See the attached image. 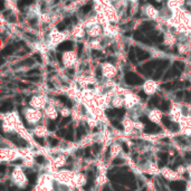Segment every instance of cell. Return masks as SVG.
Wrapping results in <instances>:
<instances>
[{"label": "cell", "instance_id": "37", "mask_svg": "<svg viewBox=\"0 0 191 191\" xmlns=\"http://www.w3.org/2000/svg\"><path fill=\"white\" fill-rule=\"evenodd\" d=\"M34 140H35V142H37V143L39 144V145H41V146H45V144H46L45 137H39V136H36V135H34Z\"/></svg>", "mask_w": 191, "mask_h": 191}, {"label": "cell", "instance_id": "38", "mask_svg": "<svg viewBox=\"0 0 191 191\" xmlns=\"http://www.w3.org/2000/svg\"><path fill=\"white\" fill-rule=\"evenodd\" d=\"M113 190H114V191H126L125 188H124L122 184H120V183H114V182H113Z\"/></svg>", "mask_w": 191, "mask_h": 191}, {"label": "cell", "instance_id": "36", "mask_svg": "<svg viewBox=\"0 0 191 191\" xmlns=\"http://www.w3.org/2000/svg\"><path fill=\"white\" fill-rule=\"evenodd\" d=\"M92 152H93L92 147H89V146L85 147V149H84V157H85V159H90V157H92Z\"/></svg>", "mask_w": 191, "mask_h": 191}, {"label": "cell", "instance_id": "8", "mask_svg": "<svg viewBox=\"0 0 191 191\" xmlns=\"http://www.w3.org/2000/svg\"><path fill=\"white\" fill-rule=\"evenodd\" d=\"M29 105L36 110H45L47 104V98L44 95H34L29 99Z\"/></svg>", "mask_w": 191, "mask_h": 191}, {"label": "cell", "instance_id": "29", "mask_svg": "<svg viewBox=\"0 0 191 191\" xmlns=\"http://www.w3.org/2000/svg\"><path fill=\"white\" fill-rule=\"evenodd\" d=\"M159 107L162 112H169V111L171 110V103L169 102V101H161Z\"/></svg>", "mask_w": 191, "mask_h": 191}, {"label": "cell", "instance_id": "1", "mask_svg": "<svg viewBox=\"0 0 191 191\" xmlns=\"http://www.w3.org/2000/svg\"><path fill=\"white\" fill-rule=\"evenodd\" d=\"M78 59H79V57H78V54L76 53V50L64 52L62 53V62H60V65L65 69L74 68V66L78 63L77 62Z\"/></svg>", "mask_w": 191, "mask_h": 191}, {"label": "cell", "instance_id": "34", "mask_svg": "<svg viewBox=\"0 0 191 191\" xmlns=\"http://www.w3.org/2000/svg\"><path fill=\"white\" fill-rule=\"evenodd\" d=\"M47 141H48L49 145L52 147H55L56 145H58V144H59V141H58V139H56V137L48 136V137H47Z\"/></svg>", "mask_w": 191, "mask_h": 191}, {"label": "cell", "instance_id": "5", "mask_svg": "<svg viewBox=\"0 0 191 191\" xmlns=\"http://www.w3.org/2000/svg\"><path fill=\"white\" fill-rule=\"evenodd\" d=\"M123 79H124V83L129 86H140V85H143L144 82H145L140 75H137L136 73L131 72V70L124 74Z\"/></svg>", "mask_w": 191, "mask_h": 191}, {"label": "cell", "instance_id": "15", "mask_svg": "<svg viewBox=\"0 0 191 191\" xmlns=\"http://www.w3.org/2000/svg\"><path fill=\"white\" fill-rule=\"evenodd\" d=\"M143 132L146 134H150V135H155V134L162 133L163 130L161 129V126H159L156 123H153L150 121L147 124H145V127H144Z\"/></svg>", "mask_w": 191, "mask_h": 191}, {"label": "cell", "instance_id": "40", "mask_svg": "<svg viewBox=\"0 0 191 191\" xmlns=\"http://www.w3.org/2000/svg\"><path fill=\"white\" fill-rule=\"evenodd\" d=\"M102 191H114V190H113V188H111V187L109 186V184H104Z\"/></svg>", "mask_w": 191, "mask_h": 191}, {"label": "cell", "instance_id": "21", "mask_svg": "<svg viewBox=\"0 0 191 191\" xmlns=\"http://www.w3.org/2000/svg\"><path fill=\"white\" fill-rule=\"evenodd\" d=\"M53 191H72V189L67 183H63L56 180L53 181Z\"/></svg>", "mask_w": 191, "mask_h": 191}, {"label": "cell", "instance_id": "30", "mask_svg": "<svg viewBox=\"0 0 191 191\" xmlns=\"http://www.w3.org/2000/svg\"><path fill=\"white\" fill-rule=\"evenodd\" d=\"M35 162L38 164V165H46L45 163H48L46 160L45 155H40V154H38V155H35Z\"/></svg>", "mask_w": 191, "mask_h": 191}, {"label": "cell", "instance_id": "32", "mask_svg": "<svg viewBox=\"0 0 191 191\" xmlns=\"http://www.w3.org/2000/svg\"><path fill=\"white\" fill-rule=\"evenodd\" d=\"M60 114L63 115V117H69L70 114H72V111H70L69 107L67 106H63L62 110H60Z\"/></svg>", "mask_w": 191, "mask_h": 191}, {"label": "cell", "instance_id": "18", "mask_svg": "<svg viewBox=\"0 0 191 191\" xmlns=\"http://www.w3.org/2000/svg\"><path fill=\"white\" fill-rule=\"evenodd\" d=\"M169 188L171 191H187L188 184L183 180H177V181H171L169 183Z\"/></svg>", "mask_w": 191, "mask_h": 191}, {"label": "cell", "instance_id": "28", "mask_svg": "<svg viewBox=\"0 0 191 191\" xmlns=\"http://www.w3.org/2000/svg\"><path fill=\"white\" fill-rule=\"evenodd\" d=\"M74 182H76L77 187H84L86 184V182H87L86 177L84 176V174H77V176H75Z\"/></svg>", "mask_w": 191, "mask_h": 191}, {"label": "cell", "instance_id": "10", "mask_svg": "<svg viewBox=\"0 0 191 191\" xmlns=\"http://www.w3.org/2000/svg\"><path fill=\"white\" fill-rule=\"evenodd\" d=\"M142 90L144 93L146 94L147 96H153L155 95L156 90H157V84H156V80L154 79H146L144 84L142 85Z\"/></svg>", "mask_w": 191, "mask_h": 191}, {"label": "cell", "instance_id": "26", "mask_svg": "<svg viewBox=\"0 0 191 191\" xmlns=\"http://www.w3.org/2000/svg\"><path fill=\"white\" fill-rule=\"evenodd\" d=\"M34 133H35L36 136H39V137H45L46 133H47V127L43 126V125H38V126H35V129L32 130Z\"/></svg>", "mask_w": 191, "mask_h": 191}, {"label": "cell", "instance_id": "33", "mask_svg": "<svg viewBox=\"0 0 191 191\" xmlns=\"http://www.w3.org/2000/svg\"><path fill=\"white\" fill-rule=\"evenodd\" d=\"M92 150H93L94 154H98L101 152V150H102V143H101V142H95L93 144V146H92Z\"/></svg>", "mask_w": 191, "mask_h": 191}, {"label": "cell", "instance_id": "41", "mask_svg": "<svg viewBox=\"0 0 191 191\" xmlns=\"http://www.w3.org/2000/svg\"><path fill=\"white\" fill-rule=\"evenodd\" d=\"M187 168H188V173H189V176H190V178H191V164H189V165H188Z\"/></svg>", "mask_w": 191, "mask_h": 191}, {"label": "cell", "instance_id": "24", "mask_svg": "<svg viewBox=\"0 0 191 191\" xmlns=\"http://www.w3.org/2000/svg\"><path fill=\"white\" fill-rule=\"evenodd\" d=\"M109 149H110V154H111V156L116 157V156L120 155L121 151H122V146H121L120 144H117V143H114V144H112V145L109 147Z\"/></svg>", "mask_w": 191, "mask_h": 191}, {"label": "cell", "instance_id": "27", "mask_svg": "<svg viewBox=\"0 0 191 191\" xmlns=\"http://www.w3.org/2000/svg\"><path fill=\"white\" fill-rule=\"evenodd\" d=\"M181 114L183 117H191V105L190 104H182L180 105Z\"/></svg>", "mask_w": 191, "mask_h": 191}, {"label": "cell", "instance_id": "25", "mask_svg": "<svg viewBox=\"0 0 191 191\" xmlns=\"http://www.w3.org/2000/svg\"><path fill=\"white\" fill-rule=\"evenodd\" d=\"M74 137H76V129H74L72 124H69L68 127H67V132L65 135V140L66 141H74Z\"/></svg>", "mask_w": 191, "mask_h": 191}, {"label": "cell", "instance_id": "19", "mask_svg": "<svg viewBox=\"0 0 191 191\" xmlns=\"http://www.w3.org/2000/svg\"><path fill=\"white\" fill-rule=\"evenodd\" d=\"M147 116H149V120L151 122L153 123H160L162 121V117H163V114H162V111L161 110H157V109H153L151 110L149 113H147Z\"/></svg>", "mask_w": 191, "mask_h": 191}, {"label": "cell", "instance_id": "11", "mask_svg": "<svg viewBox=\"0 0 191 191\" xmlns=\"http://www.w3.org/2000/svg\"><path fill=\"white\" fill-rule=\"evenodd\" d=\"M74 179H75V177H74V174L72 171L69 170H65L64 169L63 171H59V172H57V180L59 181V182H63V183H70L73 182Z\"/></svg>", "mask_w": 191, "mask_h": 191}, {"label": "cell", "instance_id": "16", "mask_svg": "<svg viewBox=\"0 0 191 191\" xmlns=\"http://www.w3.org/2000/svg\"><path fill=\"white\" fill-rule=\"evenodd\" d=\"M44 111H45V116L49 121H57V119H58V111H57V107L54 104H48Z\"/></svg>", "mask_w": 191, "mask_h": 191}, {"label": "cell", "instance_id": "22", "mask_svg": "<svg viewBox=\"0 0 191 191\" xmlns=\"http://www.w3.org/2000/svg\"><path fill=\"white\" fill-rule=\"evenodd\" d=\"M0 109H1V112H2V113H9V112H11V111L13 110L12 99H6V101L2 99Z\"/></svg>", "mask_w": 191, "mask_h": 191}, {"label": "cell", "instance_id": "2", "mask_svg": "<svg viewBox=\"0 0 191 191\" xmlns=\"http://www.w3.org/2000/svg\"><path fill=\"white\" fill-rule=\"evenodd\" d=\"M23 119L31 125H37L43 120V112L40 110L32 109V107H27L23 110Z\"/></svg>", "mask_w": 191, "mask_h": 191}, {"label": "cell", "instance_id": "17", "mask_svg": "<svg viewBox=\"0 0 191 191\" xmlns=\"http://www.w3.org/2000/svg\"><path fill=\"white\" fill-rule=\"evenodd\" d=\"M18 157V153L12 151L11 149H1V160L2 162L8 161V162H12L13 160H16Z\"/></svg>", "mask_w": 191, "mask_h": 191}, {"label": "cell", "instance_id": "9", "mask_svg": "<svg viewBox=\"0 0 191 191\" xmlns=\"http://www.w3.org/2000/svg\"><path fill=\"white\" fill-rule=\"evenodd\" d=\"M69 36H70V38H73L74 40H83L85 37H87L86 28L82 25V22H80L78 25L73 27L70 32H69Z\"/></svg>", "mask_w": 191, "mask_h": 191}, {"label": "cell", "instance_id": "6", "mask_svg": "<svg viewBox=\"0 0 191 191\" xmlns=\"http://www.w3.org/2000/svg\"><path fill=\"white\" fill-rule=\"evenodd\" d=\"M141 10H142V13L145 17V19L155 20V21L157 19H160V9L155 6L151 5V3L145 5Z\"/></svg>", "mask_w": 191, "mask_h": 191}, {"label": "cell", "instance_id": "20", "mask_svg": "<svg viewBox=\"0 0 191 191\" xmlns=\"http://www.w3.org/2000/svg\"><path fill=\"white\" fill-rule=\"evenodd\" d=\"M110 103H111V106L115 110H121L124 105H125V104H124V97L122 95H119V94L113 95Z\"/></svg>", "mask_w": 191, "mask_h": 191}, {"label": "cell", "instance_id": "31", "mask_svg": "<svg viewBox=\"0 0 191 191\" xmlns=\"http://www.w3.org/2000/svg\"><path fill=\"white\" fill-rule=\"evenodd\" d=\"M47 130L49 131V132H54V131H56L57 130V124H56V121H49L48 120V122H47Z\"/></svg>", "mask_w": 191, "mask_h": 191}, {"label": "cell", "instance_id": "35", "mask_svg": "<svg viewBox=\"0 0 191 191\" xmlns=\"http://www.w3.org/2000/svg\"><path fill=\"white\" fill-rule=\"evenodd\" d=\"M124 163H125V160H124L123 157H121L120 155L116 156V157H114V160L112 162L113 165H121V164H124Z\"/></svg>", "mask_w": 191, "mask_h": 191}, {"label": "cell", "instance_id": "14", "mask_svg": "<svg viewBox=\"0 0 191 191\" xmlns=\"http://www.w3.org/2000/svg\"><path fill=\"white\" fill-rule=\"evenodd\" d=\"M161 176L168 181H177L180 178V174L178 173L177 171L169 169V168H162V170H161Z\"/></svg>", "mask_w": 191, "mask_h": 191}, {"label": "cell", "instance_id": "13", "mask_svg": "<svg viewBox=\"0 0 191 191\" xmlns=\"http://www.w3.org/2000/svg\"><path fill=\"white\" fill-rule=\"evenodd\" d=\"M134 47H135V52L139 62L145 63L147 59H150L152 57V53H150V50L146 49L145 47H140V46H134Z\"/></svg>", "mask_w": 191, "mask_h": 191}, {"label": "cell", "instance_id": "7", "mask_svg": "<svg viewBox=\"0 0 191 191\" xmlns=\"http://www.w3.org/2000/svg\"><path fill=\"white\" fill-rule=\"evenodd\" d=\"M86 34H87V38L98 39L105 34V29H104L103 25H101V23H95V25L90 26L89 28L86 29Z\"/></svg>", "mask_w": 191, "mask_h": 191}, {"label": "cell", "instance_id": "12", "mask_svg": "<svg viewBox=\"0 0 191 191\" xmlns=\"http://www.w3.org/2000/svg\"><path fill=\"white\" fill-rule=\"evenodd\" d=\"M76 44L77 43H75V40H74V39H68V38H67L66 40H64L62 44H59L55 49L57 50V52H60V53L68 52V50H75Z\"/></svg>", "mask_w": 191, "mask_h": 191}, {"label": "cell", "instance_id": "4", "mask_svg": "<svg viewBox=\"0 0 191 191\" xmlns=\"http://www.w3.org/2000/svg\"><path fill=\"white\" fill-rule=\"evenodd\" d=\"M10 177H11V180L15 182V184L18 187H25L27 184V181H28L26 172L21 168H15L12 172L10 173Z\"/></svg>", "mask_w": 191, "mask_h": 191}, {"label": "cell", "instance_id": "23", "mask_svg": "<svg viewBox=\"0 0 191 191\" xmlns=\"http://www.w3.org/2000/svg\"><path fill=\"white\" fill-rule=\"evenodd\" d=\"M54 164H55V167H57V168L65 167L67 164L66 156L63 155V154H57V155L54 157Z\"/></svg>", "mask_w": 191, "mask_h": 191}, {"label": "cell", "instance_id": "39", "mask_svg": "<svg viewBox=\"0 0 191 191\" xmlns=\"http://www.w3.org/2000/svg\"><path fill=\"white\" fill-rule=\"evenodd\" d=\"M183 159L188 164H191V151H187V152L184 153Z\"/></svg>", "mask_w": 191, "mask_h": 191}, {"label": "cell", "instance_id": "3", "mask_svg": "<svg viewBox=\"0 0 191 191\" xmlns=\"http://www.w3.org/2000/svg\"><path fill=\"white\" fill-rule=\"evenodd\" d=\"M103 72V78L107 80H112L119 76V69L115 66V64L110 62H103L101 64Z\"/></svg>", "mask_w": 191, "mask_h": 191}]
</instances>
